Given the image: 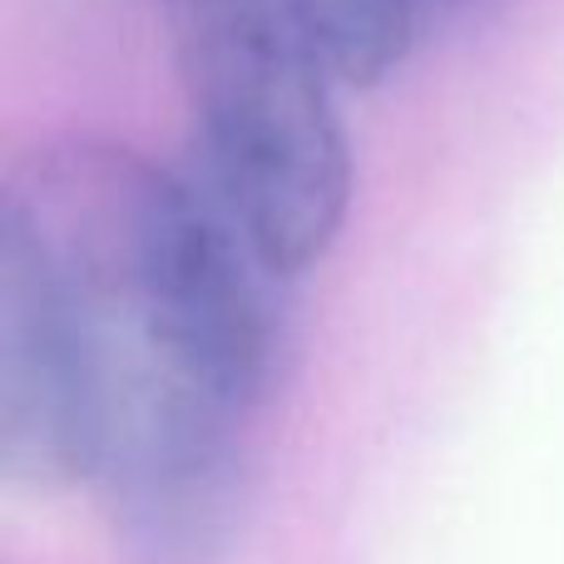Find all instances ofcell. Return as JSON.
<instances>
[{
    "instance_id": "cell-1",
    "label": "cell",
    "mask_w": 564,
    "mask_h": 564,
    "mask_svg": "<svg viewBox=\"0 0 564 564\" xmlns=\"http://www.w3.org/2000/svg\"><path fill=\"white\" fill-rule=\"evenodd\" d=\"M188 164L288 282L327 258L351 204L337 59L312 0H159Z\"/></svg>"
},
{
    "instance_id": "cell-2",
    "label": "cell",
    "mask_w": 564,
    "mask_h": 564,
    "mask_svg": "<svg viewBox=\"0 0 564 564\" xmlns=\"http://www.w3.org/2000/svg\"><path fill=\"white\" fill-rule=\"evenodd\" d=\"M243 421L159 406L115 426L95 480L129 564H224L243 520Z\"/></svg>"
},
{
    "instance_id": "cell-3",
    "label": "cell",
    "mask_w": 564,
    "mask_h": 564,
    "mask_svg": "<svg viewBox=\"0 0 564 564\" xmlns=\"http://www.w3.org/2000/svg\"><path fill=\"white\" fill-rule=\"evenodd\" d=\"M341 79L377 85L426 30V0H312Z\"/></svg>"
},
{
    "instance_id": "cell-4",
    "label": "cell",
    "mask_w": 564,
    "mask_h": 564,
    "mask_svg": "<svg viewBox=\"0 0 564 564\" xmlns=\"http://www.w3.org/2000/svg\"><path fill=\"white\" fill-rule=\"evenodd\" d=\"M486 6H496V0H426V30L431 25H460V20L480 15Z\"/></svg>"
}]
</instances>
